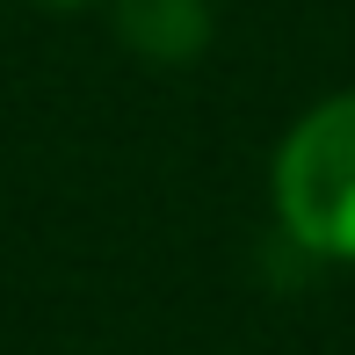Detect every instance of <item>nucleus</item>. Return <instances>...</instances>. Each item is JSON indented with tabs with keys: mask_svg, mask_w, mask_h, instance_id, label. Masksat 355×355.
Wrapping results in <instances>:
<instances>
[{
	"mask_svg": "<svg viewBox=\"0 0 355 355\" xmlns=\"http://www.w3.org/2000/svg\"><path fill=\"white\" fill-rule=\"evenodd\" d=\"M123 37L145 58H189L211 37V8L203 0H123Z\"/></svg>",
	"mask_w": 355,
	"mask_h": 355,
	"instance_id": "obj_2",
	"label": "nucleus"
},
{
	"mask_svg": "<svg viewBox=\"0 0 355 355\" xmlns=\"http://www.w3.org/2000/svg\"><path fill=\"white\" fill-rule=\"evenodd\" d=\"M44 8H80V0H44Z\"/></svg>",
	"mask_w": 355,
	"mask_h": 355,
	"instance_id": "obj_3",
	"label": "nucleus"
},
{
	"mask_svg": "<svg viewBox=\"0 0 355 355\" xmlns=\"http://www.w3.org/2000/svg\"><path fill=\"white\" fill-rule=\"evenodd\" d=\"M276 211L304 254L355 261V94L319 102L276 153Z\"/></svg>",
	"mask_w": 355,
	"mask_h": 355,
	"instance_id": "obj_1",
	"label": "nucleus"
}]
</instances>
